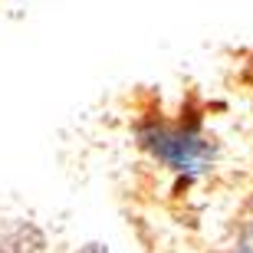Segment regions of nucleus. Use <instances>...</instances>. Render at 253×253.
Masks as SVG:
<instances>
[{"label": "nucleus", "instance_id": "obj_1", "mask_svg": "<svg viewBox=\"0 0 253 253\" xmlns=\"http://www.w3.org/2000/svg\"><path fill=\"white\" fill-rule=\"evenodd\" d=\"M138 145L155 161L178 174H201L214 165V141L207 138L204 125L197 119H148L138 128Z\"/></svg>", "mask_w": 253, "mask_h": 253}, {"label": "nucleus", "instance_id": "obj_2", "mask_svg": "<svg viewBox=\"0 0 253 253\" xmlns=\"http://www.w3.org/2000/svg\"><path fill=\"white\" fill-rule=\"evenodd\" d=\"M79 253H109V250H105L102 244H89V247H83Z\"/></svg>", "mask_w": 253, "mask_h": 253}, {"label": "nucleus", "instance_id": "obj_3", "mask_svg": "<svg viewBox=\"0 0 253 253\" xmlns=\"http://www.w3.org/2000/svg\"><path fill=\"white\" fill-rule=\"evenodd\" d=\"M240 253H253V247H244V250H240Z\"/></svg>", "mask_w": 253, "mask_h": 253}]
</instances>
